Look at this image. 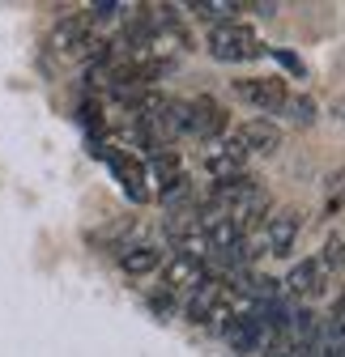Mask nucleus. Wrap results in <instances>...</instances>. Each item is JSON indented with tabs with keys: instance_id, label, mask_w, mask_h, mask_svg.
Segmentation results:
<instances>
[{
	"instance_id": "1a4fd4ad",
	"label": "nucleus",
	"mask_w": 345,
	"mask_h": 357,
	"mask_svg": "<svg viewBox=\"0 0 345 357\" xmlns=\"http://www.w3.org/2000/svg\"><path fill=\"white\" fill-rule=\"evenodd\" d=\"M222 298H226V281H222V277H205L196 289H188V298H184V315H188L192 324H209V315L218 310Z\"/></svg>"
},
{
	"instance_id": "f3484780",
	"label": "nucleus",
	"mask_w": 345,
	"mask_h": 357,
	"mask_svg": "<svg viewBox=\"0 0 345 357\" xmlns=\"http://www.w3.org/2000/svg\"><path fill=\"white\" fill-rule=\"evenodd\" d=\"M273 357H320V344L311 340V344H281Z\"/></svg>"
},
{
	"instance_id": "9d476101",
	"label": "nucleus",
	"mask_w": 345,
	"mask_h": 357,
	"mask_svg": "<svg viewBox=\"0 0 345 357\" xmlns=\"http://www.w3.org/2000/svg\"><path fill=\"white\" fill-rule=\"evenodd\" d=\"M243 166H247V158H243V149H239L230 137H226L222 145H213V149H209V158H205V170L218 178V183H222V178H239V174H243Z\"/></svg>"
},
{
	"instance_id": "a211bd4d",
	"label": "nucleus",
	"mask_w": 345,
	"mask_h": 357,
	"mask_svg": "<svg viewBox=\"0 0 345 357\" xmlns=\"http://www.w3.org/2000/svg\"><path fill=\"white\" fill-rule=\"evenodd\" d=\"M269 56H273V60H277V64H286V68H290V73H298V77H303V60H298V56H290V52H281V47H273V52H269Z\"/></svg>"
},
{
	"instance_id": "423d86ee",
	"label": "nucleus",
	"mask_w": 345,
	"mask_h": 357,
	"mask_svg": "<svg viewBox=\"0 0 345 357\" xmlns=\"http://www.w3.org/2000/svg\"><path fill=\"white\" fill-rule=\"evenodd\" d=\"M162 277H166V294H188V289H196L209 273H205V259H196V255H188V251H175V255H166Z\"/></svg>"
},
{
	"instance_id": "0eeeda50",
	"label": "nucleus",
	"mask_w": 345,
	"mask_h": 357,
	"mask_svg": "<svg viewBox=\"0 0 345 357\" xmlns=\"http://www.w3.org/2000/svg\"><path fill=\"white\" fill-rule=\"evenodd\" d=\"M294 238H298V213H294V208H277V213L265 217L260 243H265L269 255H290V251H294Z\"/></svg>"
},
{
	"instance_id": "2eb2a0df",
	"label": "nucleus",
	"mask_w": 345,
	"mask_h": 357,
	"mask_svg": "<svg viewBox=\"0 0 345 357\" xmlns=\"http://www.w3.org/2000/svg\"><path fill=\"white\" fill-rule=\"evenodd\" d=\"M320 264L328 268V273H332V268H345V238H337V234H332V238L324 243V255H320Z\"/></svg>"
},
{
	"instance_id": "7ed1b4c3",
	"label": "nucleus",
	"mask_w": 345,
	"mask_h": 357,
	"mask_svg": "<svg viewBox=\"0 0 345 357\" xmlns=\"http://www.w3.org/2000/svg\"><path fill=\"white\" fill-rule=\"evenodd\" d=\"M103 158H107V166H111V174L124 183V192H128V200H137V204H145L149 200V170L133 158V149H98Z\"/></svg>"
},
{
	"instance_id": "9b49d317",
	"label": "nucleus",
	"mask_w": 345,
	"mask_h": 357,
	"mask_svg": "<svg viewBox=\"0 0 345 357\" xmlns=\"http://www.w3.org/2000/svg\"><path fill=\"white\" fill-rule=\"evenodd\" d=\"M162 264H166V255L154 243H133V247L119 251V268H124L128 277H149V273H158Z\"/></svg>"
},
{
	"instance_id": "f257e3e1",
	"label": "nucleus",
	"mask_w": 345,
	"mask_h": 357,
	"mask_svg": "<svg viewBox=\"0 0 345 357\" xmlns=\"http://www.w3.org/2000/svg\"><path fill=\"white\" fill-rule=\"evenodd\" d=\"M209 56L222 60V64H243V60L265 56V43L256 38L251 26L226 22V26H213V30H209Z\"/></svg>"
},
{
	"instance_id": "f03ea898",
	"label": "nucleus",
	"mask_w": 345,
	"mask_h": 357,
	"mask_svg": "<svg viewBox=\"0 0 345 357\" xmlns=\"http://www.w3.org/2000/svg\"><path fill=\"white\" fill-rule=\"evenodd\" d=\"M235 98H243L247 107L265 111V115H281L290 89H286V81H277V77H239V81H235Z\"/></svg>"
},
{
	"instance_id": "39448f33",
	"label": "nucleus",
	"mask_w": 345,
	"mask_h": 357,
	"mask_svg": "<svg viewBox=\"0 0 345 357\" xmlns=\"http://www.w3.org/2000/svg\"><path fill=\"white\" fill-rule=\"evenodd\" d=\"M222 132H226V111H222L218 98L200 94V98L188 102V137H196V141H218Z\"/></svg>"
},
{
	"instance_id": "f8f14e48",
	"label": "nucleus",
	"mask_w": 345,
	"mask_h": 357,
	"mask_svg": "<svg viewBox=\"0 0 345 357\" xmlns=\"http://www.w3.org/2000/svg\"><path fill=\"white\" fill-rule=\"evenodd\" d=\"M243 5H235V0H196L192 5V13L196 17H205V22H213V26H226V22H235V13H239Z\"/></svg>"
},
{
	"instance_id": "ddd939ff",
	"label": "nucleus",
	"mask_w": 345,
	"mask_h": 357,
	"mask_svg": "<svg viewBox=\"0 0 345 357\" xmlns=\"http://www.w3.org/2000/svg\"><path fill=\"white\" fill-rule=\"evenodd\" d=\"M281 115H286V119H294V123H311V119H316V102H311V98H303V94H290V98H286V107H281Z\"/></svg>"
},
{
	"instance_id": "6ab92c4d",
	"label": "nucleus",
	"mask_w": 345,
	"mask_h": 357,
	"mask_svg": "<svg viewBox=\"0 0 345 357\" xmlns=\"http://www.w3.org/2000/svg\"><path fill=\"white\" fill-rule=\"evenodd\" d=\"M332 115H337V119L345 123V98H337V102H332Z\"/></svg>"
},
{
	"instance_id": "4468645a",
	"label": "nucleus",
	"mask_w": 345,
	"mask_h": 357,
	"mask_svg": "<svg viewBox=\"0 0 345 357\" xmlns=\"http://www.w3.org/2000/svg\"><path fill=\"white\" fill-rule=\"evenodd\" d=\"M124 13H133L128 5H115V0H103V5H90L85 9V22H115V17H124Z\"/></svg>"
},
{
	"instance_id": "dca6fc26",
	"label": "nucleus",
	"mask_w": 345,
	"mask_h": 357,
	"mask_svg": "<svg viewBox=\"0 0 345 357\" xmlns=\"http://www.w3.org/2000/svg\"><path fill=\"white\" fill-rule=\"evenodd\" d=\"M328 208H332V213L345 208V170L328 174Z\"/></svg>"
},
{
	"instance_id": "20e7f679",
	"label": "nucleus",
	"mask_w": 345,
	"mask_h": 357,
	"mask_svg": "<svg viewBox=\"0 0 345 357\" xmlns=\"http://www.w3.org/2000/svg\"><path fill=\"white\" fill-rule=\"evenodd\" d=\"M230 141L243 149V158H269L281 149V128L269 119H247L230 132Z\"/></svg>"
},
{
	"instance_id": "6e6552de",
	"label": "nucleus",
	"mask_w": 345,
	"mask_h": 357,
	"mask_svg": "<svg viewBox=\"0 0 345 357\" xmlns=\"http://www.w3.org/2000/svg\"><path fill=\"white\" fill-rule=\"evenodd\" d=\"M324 285H328V268L320 264V255H316V259H303V264H294L290 277L281 281V289H286L290 298H320Z\"/></svg>"
}]
</instances>
